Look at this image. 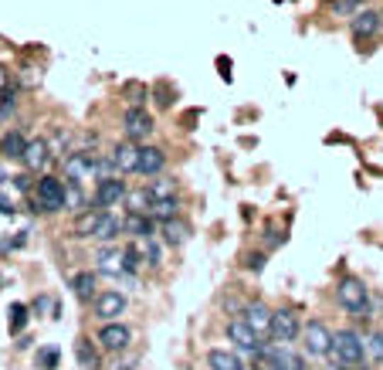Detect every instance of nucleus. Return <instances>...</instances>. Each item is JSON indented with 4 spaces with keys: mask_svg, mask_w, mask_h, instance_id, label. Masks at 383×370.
I'll return each instance as SVG.
<instances>
[{
    "mask_svg": "<svg viewBox=\"0 0 383 370\" xmlns=\"http://www.w3.org/2000/svg\"><path fill=\"white\" fill-rule=\"evenodd\" d=\"M299 333H302V323H299V316H295L292 309H278L275 316H272V337L275 339L292 343Z\"/></svg>",
    "mask_w": 383,
    "mask_h": 370,
    "instance_id": "nucleus-8",
    "label": "nucleus"
},
{
    "mask_svg": "<svg viewBox=\"0 0 383 370\" xmlns=\"http://www.w3.org/2000/svg\"><path fill=\"white\" fill-rule=\"evenodd\" d=\"M160 234H163L167 245H184L190 228H187V221H180V217H167V221H160Z\"/></svg>",
    "mask_w": 383,
    "mask_h": 370,
    "instance_id": "nucleus-18",
    "label": "nucleus"
},
{
    "mask_svg": "<svg viewBox=\"0 0 383 370\" xmlns=\"http://www.w3.org/2000/svg\"><path fill=\"white\" fill-rule=\"evenodd\" d=\"M333 330L322 323V320H309L306 326H302V339H306V350L312 357H326L329 350H333Z\"/></svg>",
    "mask_w": 383,
    "mask_h": 370,
    "instance_id": "nucleus-4",
    "label": "nucleus"
},
{
    "mask_svg": "<svg viewBox=\"0 0 383 370\" xmlns=\"http://www.w3.org/2000/svg\"><path fill=\"white\" fill-rule=\"evenodd\" d=\"M228 339L241 350V354H261V337L245 323V320H231L228 323Z\"/></svg>",
    "mask_w": 383,
    "mask_h": 370,
    "instance_id": "nucleus-5",
    "label": "nucleus"
},
{
    "mask_svg": "<svg viewBox=\"0 0 383 370\" xmlns=\"http://www.w3.org/2000/svg\"><path fill=\"white\" fill-rule=\"evenodd\" d=\"M0 214H14V204L7 201V197H0Z\"/></svg>",
    "mask_w": 383,
    "mask_h": 370,
    "instance_id": "nucleus-37",
    "label": "nucleus"
},
{
    "mask_svg": "<svg viewBox=\"0 0 383 370\" xmlns=\"http://www.w3.org/2000/svg\"><path fill=\"white\" fill-rule=\"evenodd\" d=\"M336 299L343 309H350V312H367L370 306V295H367V285L360 282V278H343L336 285Z\"/></svg>",
    "mask_w": 383,
    "mask_h": 370,
    "instance_id": "nucleus-3",
    "label": "nucleus"
},
{
    "mask_svg": "<svg viewBox=\"0 0 383 370\" xmlns=\"http://www.w3.org/2000/svg\"><path fill=\"white\" fill-rule=\"evenodd\" d=\"M82 204H85V197H82V190H78V184L72 180V187L65 190V207H68V211H75V214H82V211H85Z\"/></svg>",
    "mask_w": 383,
    "mask_h": 370,
    "instance_id": "nucleus-30",
    "label": "nucleus"
},
{
    "mask_svg": "<svg viewBox=\"0 0 383 370\" xmlns=\"http://www.w3.org/2000/svg\"><path fill=\"white\" fill-rule=\"evenodd\" d=\"M261 370H285V367H282L278 360H265V367H261Z\"/></svg>",
    "mask_w": 383,
    "mask_h": 370,
    "instance_id": "nucleus-38",
    "label": "nucleus"
},
{
    "mask_svg": "<svg viewBox=\"0 0 383 370\" xmlns=\"http://www.w3.org/2000/svg\"><path fill=\"white\" fill-rule=\"evenodd\" d=\"M109 207H92V211H82L75 217V234L78 238H95L99 232V224H102V217H106Z\"/></svg>",
    "mask_w": 383,
    "mask_h": 370,
    "instance_id": "nucleus-17",
    "label": "nucleus"
},
{
    "mask_svg": "<svg viewBox=\"0 0 383 370\" xmlns=\"http://www.w3.org/2000/svg\"><path fill=\"white\" fill-rule=\"evenodd\" d=\"M95 285H99L95 272H78V276L72 278V293H75L78 303H92V299H95Z\"/></svg>",
    "mask_w": 383,
    "mask_h": 370,
    "instance_id": "nucleus-19",
    "label": "nucleus"
},
{
    "mask_svg": "<svg viewBox=\"0 0 383 370\" xmlns=\"http://www.w3.org/2000/svg\"><path fill=\"white\" fill-rule=\"evenodd\" d=\"M272 316H275V312H268V306L251 303V306L245 309V316H241V320H245V323L251 326V330H255L261 339H265V337H272Z\"/></svg>",
    "mask_w": 383,
    "mask_h": 370,
    "instance_id": "nucleus-11",
    "label": "nucleus"
},
{
    "mask_svg": "<svg viewBox=\"0 0 383 370\" xmlns=\"http://www.w3.org/2000/svg\"><path fill=\"white\" fill-rule=\"evenodd\" d=\"M123 251H126V268H129V276H136V268L143 265V251H139V248H133V245L123 248Z\"/></svg>",
    "mask_w": 383,
    "mask_h": 370,
    "instance_id": "nucleus-33",
    "label": "nucleus"
},
{
    "mask_svg": "<svg viewBox=\"0 0 383 370\" xmlns=\"http://www.w3.org/2000/svg\"><path fill=\"white\" fill-rule=\"evenodd\" d=\"M116 234H119V221H116V217H112V214L106 211V217H102V224H99L95 238H99V241H112Z\"/></svg>",
    "mask_w": 383,
    "mask_h": 370,
    "instance_id": "nucleus-29",
    "label": "nucleus"
},
{
    "mask_svg": "<svg viewBox=\"0 0 383 370\" xmlns=\"http://www.w3.org/2000/svg\"><path fill=\"white\" fill-rule=\"evenodd\" d=\"M329 357L336 360V367H360L363 357H367V343L360 339V333H353V330H339L336 337H333Z\"/></svg>",
    "mask_w": 383,
    "mask_h": 370,
    "instance_id": "nucleus-1",
    "label": "nucleus"
},
{
    "mask_svg": "<svg viewBox=\"0 0 383 370\" xmlns=\"http://www.w3.org/2000/svg\"><path fill=\"white\" fill-rule=\"evenodd\" d=\"M95 262H99V272L109 278H119V276H129V268H126V251L123 248H102L99 255H95Z\"/></svg>",
    "mask_w": 383,
    "mask_h": 370,
    "instance_id": "nucleus-9",
    "label": "nucleus"
},
{
    "mask_svg": "<svg viewBox=\"0 0 383 370\" xmlns=\"http://www.w3.org/2000/svg\"><path fill=\"white\" fill-rule=\"evenodd\" d=\"M126 204H129V214H150L153 197L150 190H126Z\"/></svg>",
    "mask_w": 383,
    "mask_h": 370,
    "instance_id": "nucleus-25",
    "label": "nucleus"
},
{
    "mask_svg": "<svg viewBox=\"0 0 383 370\" xmlns=\"http://www.w3.org/2000/svg\"><path fill=\"white\" fill-rule=\"evenodd\" d=\"M177 197H160V201H153V207H150V217H156V221H167V217H177Z\"/></svg>",
    "mask_w": 383,
    "mask_h": 370,
    "instance_id": "nucleus-26",
    "label": "nucleus"
},
{
    "mask_svg": "<svg viewBox=\"0 0 383 370\" xmlns=\"http://www.w3.org/2000/svg\"><path fill=\"white\" fill-rule=\"evenodd\" d=\"M92 170H95L92 153H82V150H75V153L65 160V177H68V180H75V184L82 180V177H89Z\"/></svg>",
    "mask_w": 383,
    "mask_h": 370,
    "instance_id": "nucleus-15",
    "label": "nucleus"
},
{
    "mask_svg": "<svg viewBox=\"0 0 383 370\" xmlns=\"http://www.w3.org/2000/svg\"><path fill=\"white\" fill-rule=\"evenodd\" d=\"M65 190H68V187H65L58 177H41V180H38V194H34V207H38V211H62Z\"/></svg>",
    "mask_w": 383,
    "mask_h": 370,
    "instance_id": "nucleus-2",
    "label": "nucleus"
},
{
    "mask_svg": "<svg viewBox=\"0 0 383 370\" xmlns=\"http://www.w3.org/2000/svg\"><path fill=\"white\" fill-rule=\"evenodd\" d=\"M146 190H150L153 201H160V197H177V184H173V180H156V184H150Z\"/></svg>",
    "mask_w": 383,
    "mask_h": 370,
    "instance_id": "nucleus-31",
    "label": "nucleus"
},
{
    "mask_svg": "<svg viewBox=\"0 0 383 370\" xmlns=\"http://www.w3.org/2000/svg\"><path fill=\"white\" fill-rule=\"evenodd\" d=\"M245 370H248V367H245Z\"/></svg>",
    "mask_w": 383,
    "mask_h": 370,
    "instance_id": "nucleus-40",
    "label": "nucleus"
},
{
    "mask_svg": "<svg viewBox=\"0 0 383 370\" xmlns=\"http://www.w3.org/2000/svg\"><path fill=\"white\" fill-rule=\"evenodd\" d=\"M48 309H51V299L48 295H38L34 299V312H48Z\"/></svg>",
    "mask_w": 383,
    "mask_h": 370,
    "instance_id": "nucleus-36",
    "label": "nucleus"
},
{
    "mask_svg": "<svg viewBox=\"0 0 383 370\" xmlns=\"http://www.w3.org/2000/svg\"><path fill=\"white\" fill-rule=\"evenodd\" d=\"M7 89V68H0V92Z\"/></svg>",
    "mask_w": 383,
    "mask_h": 370,
    "instance_id": "nucleus-39",
    "label": "nucleus"
},
{
    "mask_svg": "<svg viewBox=\"0 0 383 370\" xmlns=\"http://www.w3.org/2000/svg\"><path fill=\"white\" fill-rule=\"evenodd\" d=\"M24 167L28 170H45L48 160H51V146H48V139H28V146H24Z\"/></svg>",
    "mask_w": 383,
    "mask_h": 370,
    "instance_id": "nucleus-13",
    "label": "nucleus"
},
{
    "mask_svg": "<svg viewBox=\"0 0 383 370\" xmlns=\"http://www.w3.org/2000/svg\"><path fill=\"white\" fill-rule=\"evenodd\" d=\"M99 343L106 347V350H112V354H119V350H126L129 347V339H133V333H129V326H123V323H102L99 326Z\"/></svg>",
    "mask_w": 383,
    "mask_h": 370,
    "instance_id": "nucleus-7",
    "label": "nucleus"
},
{
    "mask_svg": "<svg viewBox=\"0 0 383 370\" xmlns=\"http://www.w3.org/2000/svg\"><path fill=\"white\" fill-rule=\"evenodd\" d=\"M126 228H129V234H136V238H150L153 234V221L146 214H129Z\"/></svg>",
    "mask_w": 383,
    "mask_h": 370,
    "instance_id": "nucleus-27",
    "label": "nucleus"
},
{
    "mask_svg": "<svg viewBox=\"0 0 383 370\" xmlns=\"http://www.w3.org/2000/svg\"><path fill=\"white\" fill-rule=\"evenodd\" d=\"M75 360H78V370H99V350H95L92 339H78Z\"/></svg>",
    "mask_w": 383,
    "mask_h": 370,
    "instance_id": "nucleus-22",
    "label": "nucleus"
},
{
    "mask_svg": "<svg viewBox=\"0 0 383 370\" xmlns=\"http://www.w3.org/2000/svg\"><path fill=\"white\" fill-rule=\"evenodd\" d=\"M261 357L265 360H278L285 370H302V360L292 354V350H285V347H272V350H261Z\"/></svg>",
    "mask_w": 383,
    "mask_h": 370,
    "instance_id": "nucleus-24",
    "label": "nucleus"
},
{
    "mask_svg": "<svg viewBox=\"0 0 383 370\" xmlns=\"http://www.w3.org/2000/svg\"><path fill=\"white\" fill-rule=\"evenodd\" d=\"M383 28L380 14H373V11H363V14L353 17V34L356 38H370V34H377Z\"/></svg>",
    "mask_w": 383,
    "mask_h": 370,
    "instance_id": "nucleus-21",
    "label": "nucleus"
},
{
    "mask_svg": "<svg viewBox=\"0 0 383 370\" xmlns=\"http://www.w3.org/2000/svg\"><path fill=\"white\" fill-rule=\"evenodd\" d=\"M123 126H126V136L129 139H146L150 133H153V119H150V112H143L139 106H133L129 112H126V119H123Z\"/></svg>",
    "mask_w": 383,
    "mask_h": 370,
    "instance_id": "nucleus-10",
    "label": "nucleus"
},
{
    "mask_svg": "<svg viewBox=\"0 0 383 370\" xmlns=\"http://www.w3.org/2000/svg\"><path fill=\"white\" fill-rule=\"evenodd\" d=\"M139 153H143V146H136V139H126V143L116 146L112 160H116V167L123 170V173H133L139 167Z\"/></svg>",
    "mask_w": 383,
    "mask_h": 370,
    "instance_id": "nucleus-14",
    "label": "nucleus"
},
{
    "mask_svg": "<svg viewBox=\"0 0 383 370\" xmlns=\"http://www.w3.org/2000/svg\"><path fill=\"white\" fill-rule=\"evenodd\" d=\"M126 201V184L116 180V177H106L99 180V190H95V207H112V204Z\"/></svg>",
    "mask_w": 383,
    "mask_h": 370,
    "instance_id": "nucleus-12",
    "label": "nucleus"
},
{
    "mask_svg": "<svg viewBox=\"0 0 383 370\" xmlns=\"http://www.w3.org/2000/svg\"><path fill=\"white\" fill-rule=\"evenodd\" d=\"M92 309L102 323H109V320H116V316H123L126 312V295L116 293V289H106V293H99L92 299Z\"/></svg>",
    "mask_w": 383,
    "mask_h": 370,
    "instance_id": "nucleus-6",
    "label": "nucleus"
},
{
    "mask_svg": "<svg viewBox=\"0 0 383 370\" xmlns=\"http://www.w3.org/2000/svg\"><path fill=\"white\" fill-rule=\"evenodd\" d=\"M24 320H28V309L21 306V303H17V306H11V330H21V323H24Z\"/></svg>",
    "mask_w": 383,
    "mask_h": 370,
    "instance_id": "nucleus-35",
    "label": "nucleus"
},
{
    "mask_svg": "<svg viewBox=\"0 0 383 370\" xmlns=\"http://www.w3.org/2000/svg\"><path fill=\"white\" fill-rule=\"evenodd\" d=\"M163 163H167V153H163L160 146H143L136 173H143V177H156V173L163 170Z\"/></svg>",
    "mask_w": 383,
    "mask_h": 370,
    "instance_id": "nucleus-16",
    "label": "nucleus"
},
{
    "mask_svg": "<svg viewBox=\"0 0 383 370\" xmlns=\"http://www.w3.org/2000/svg\"><path fill=\"white\" fill-rule=\"evenodd\" d=\"M207 364H211V370H245L241 357L231 354V350H211L207 354Z\"/></svg>",
    "mask_w": 383,
    "mask_h": 370,
    "instance_id": "nucleus-23",
    "label": "nucleus"
},
{
    "mask_svg": "<svg viewBox=\"0 0 383 370\" xmlns=\"http://www.w3.org/2000/svg\"><path fill=\"white\" fill-rule=\"evenodd\" d=\"M367 350L373 354V360H383V333H373L367 339Z\"/></svg>",
    "mask_w": 383,
    "mask_h": 370,
    "instance_id": "nucleus-34",
    "label": "nucleus"
},
{
    "mask_svg": "<svg viewBox=\"0 0 383 370\" xmlns=\"http://www.w3.org/2000/svg\"><path fill=\"white\" fill-rule=\"evenodd\" d=\"M143 259H146V265H160V262H163V248H160V241H156L153 234H150V238H143Z\"/></svg>",
    "mask_w": 383,
    "mask_h": 370,
    "instance_id": "nucleus-28",
    "label": "nucleus"
},
{
    "mask_svg": "<svg viewBox=\"0 0 383 370\" xmlns=\"http://www.w3.org/2000/svg\"><path fill=\"white\" fill-rule=\"evenodd\" d=\"M24 146H28V139H24L21 129H11V133H4V139H0V153L7 156V160H21L24 156Z\"/></svg>",
    "mask_w": 383,
    "mask_h": 370,
    "instance_id": "nucleus-20",
    "label": "nucleus"
},
{
    "mask_svg": "<svg viewBox=\"0 0 383 370\" xmlns=\"http://www.w3.org/2000/svg\"><path fill=\"white\" fill-rule=\"evenodd\" d=\"M58 360H62L58 347H45V350L38 354V370H55L58 367Z\"/></svg>",
    "mask_w": 383,
    "mask_h": 370,
    "instance_id": "nucleus-32",
    "label": "nucleus"
}]
</instances>
